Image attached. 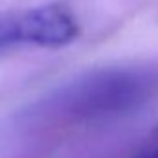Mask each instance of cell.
<instances>
[{
  "label": "cell",
  "instance_id": "6da1fadb",
  "mask_svg": "<svg viewBox=\"0 0 158 158\" xmlns=\"http://www.w3.org/2000/svg\"><path fill=\"white\" fill-rule=\"evenodd\" d=\"M158 76L145 69L101 71L76 82L61 97V110L76 121H102L143 106L154 93Z\"/></svg>",
  "mask_w": 158,
  "mask_h": 158
},
{
  "label": "cell",
  "instance_id": "7a4b0ae2",
  "mask_svg": "<svg viewBox=\"0 0 158 158\" xmlns=\"http://www.w3.org/2000/svg\"><path fill=\"white\" fill-rule=\"evenodd\" d=\"M78 35V23L69 8L47 4L21 13L0 15V50L19 45L63 47Z\"/></svg>",
  "mask_w": 158,
  "mask_h": 158
},
{
  "label": "cell",
  "instance_id": "3957f363",
  "mask_svg": "<svg viewBox=\"0 0 158 158\" xmlns=\"http://www.w3.org/2000/svg\"><path fill=\"white\" fill-rule=\"evenodd\" d=\"M134 158H158V149L156 147H149L147 151H143L141 154H138Z\"/></svg>",
  "mask_w": 158,
  "mask_h": 158
}]
</instances>
